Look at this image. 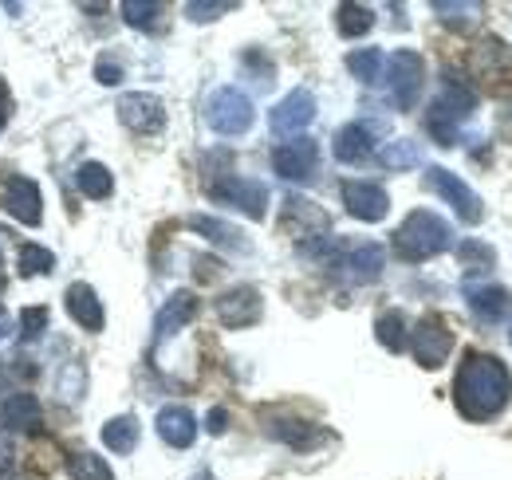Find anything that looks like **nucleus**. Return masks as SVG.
<instances>
[{"mask_svg":"<svg viewBox=\"0 0 512 480\" xmlns=\"http://www.w3.org/2000/svg\"><path fill=\"white\" fill-rule=\"evenodd\" d=\"M52 268H56V256L48 248H40V244H24L20 248V272L24 276H44Z\"/></svg>","mask_w":512,"mask_h":480,"instance_id":"obj_32","label":"nucleus"},{"mask_svg":"<svg viewBox=\"0 0 512 480\" xmlns=\"http://www.w3.org/2000/svg\"><path fill=\"white\" fill-rule=\"evenodd\" d=\"M67 473H71V480H115L111 465L99 453H71L67 457Z\"/></svg>","mask_w":512,"mask_h":480,"instance_id":"obj_28","label":"nucleus"},{"mask_svg":"<svg viewBox=\"0 0 512 480\" xmlns=\"http://www.w3.org/2000/svg\"><path fill=\"white\" fill-rule=\"evenodd\" d=\"M272 437H280V441H288L292 449H312L316 441H320L323 433L312 425V421H292V418H280L272 425Z\"/></svg>","mask_w":512,"mask_h":480,"instance_id":"obj_25","label":"nucleus"},{"mask_svg":"<svg viewBox=\"0 0 512 480\" xmlns=\"http://www.w3.org/2000/svg\"><path fill=\"white\" fill-rule=\"evenodd\" d=\"M512 398V374L509 366L493 355H465L453 378V406L469 421L497 418Z\"/></svg>","mask_w":512,"mask_h":480,"instance_id":"obj_1","label":"nucleus"},{"mask_svg":"<svg viewBox=\"0 0 512 480\" xmlns=\"http://www.w3.org/2000/svg\"><path fill=\"white\" fill-rule=\"evenodd\" d=\"M434 12L446 20V24H473L481 16V4H449V0H434Z\"/></svg>","mask_w":512,"mask_h":480,"instance_id":"obj_33","label":"nucleus"},{"mask_svg":"<svg viewBox=\"0 0 512 480\" xmlns=\"http://www.w3.org/2000/svg\"><path fill=\"white\" fill-rule=\"evenodd\" d=\"M205 122H209L217 134L237 138V134H245L256 122L253 99H249L245 91H237V87H221V91H213L209 103H205Z\"/></svg>","mask_w":512,"mask_h":480,"instance_id":"obj_4","label":"nucleus"},{"mask_svg":"<svg viewBox=\"0 0 512 480\" xmlns=\"http://www.w3.org/2000/svg\"><path fill=\"white\" fill-rule=\"evenodd\" d=\"M48 331V307H24L20 311V335L24 339H36Z\"/></svg>","mask_w":512,"mask_h":480,"instance_id":"obj_35","label":"nucleus"},{"mask_svg":"<svg viewBox=\"0 0 512 480\" xmlns=\"http://www.w3.org/2000/svg\"><path fill=\"white\" fill-rule=\"evenodd\" d=\"M371 150H375V142H371V130H367L363 122H351V126H343V130L335 134V158L347 162V166L367 162Z\"/></svg>","mask_w":512,"mask_h":480,"instance_id":"obj_20","label":"nucleus"},{"mask_svg":"<svg viewBox=\"0 0 512 480\" xmlns=\"http://www.w3.org/2000/svg\"><path fill=\"white\" fill-rule=\"evenodd\" d=\"M119 119H123V126H130L134 134H158V130L166 126V107H162L158 95L134 91V95H123V99H119Z\"/></svg>","mask_w":512,"mask_h":480,"instance_id":"obj_13","label":"nucleus"},{"mask_svg":"<svg viewBox=\"0 0 512 480\" xmlns=\"http://www.w3.org/2000/svg\"><path fill=\"white\" fill-rule=\"evenodd\" d=\"M0 425L8 433H36L44 425V406L36 394H12L0 406Z\"/></svg>","mask_w":512,"mask_h":480,"instance_id":"obj_15","label":"nucleus"},{"mask_svg":"<svg viewBox=\"0 0 512 480\" xmlns=\"http://www.w3.org/2000/svg\"><path fill=\"white\" fill-rule=\"evenodd\" d=\"M375 335H379V343H383L390 355L406 351V319H402V311H383L375 319Z\"/></svg>","mask_w":512,"mask_h":480,"instance_id":"obj_27","label":"nucleus"},{"mask_svg":"<svg viewBox=\"0 0 512 480\" xmlns=\"http://www.w3.org/2000/svg\"><path fill=\"white\" fill-rule=\"evenodd\" d=\"M509 292L501 284H489V288H469V307L481 323H497L505 311H509Z\"/></svg>","mask_w":512,"mask_h":480,"instance_id":"obj_21","label":"nucleus"},{"mask_svg":"<svg viewBox=\"0 0 512 480\" xmlns=\"http://www.w3.org/2000/svg\"><path fill=\"white\" fill-rule=\"evenodd\" d=\"M383 260H386L383 244H359V248L347 252V260L339 268H347V276L355 284H371V280L383 276Z\"/></svg>","mask_w":512,"mask_h":480,"instance_id":"obj_19","label":"nucleus"},{"mask_svg":"<svg viewBox=\"0 0 512 480\" xmlns=\"http://www.w3.org/2000/svg\"><path fill=\"white\" fill-rule=\"evenodd\" d=\"M8 457H12V449H8V441H4V437H0V469H4V465H8Z\"/></svg>","mask_w":512,"mask_h":480,"instance_id":"obj_40","label":"nucleus"},{"mask_svg":"<svg viewBox=\"0 0 512 480\" xmlns=\"http://www.w3.org/2000/svg\"><path fill=\"white\" fill-rule=\"evenodd\" d=\"M320 166V146L312 138H292L272 150V170L288 181H308Z\"/></svg>","mask_w":512,"mask_h":480,"instance_id":"obj_11","label":"nucleus"},{"mask_svg":"<svg viewBox=\"0 0 512 480\" xmlns=\"http://www.w3.org/2000/svg\"><path fill=\"white\" fill-rule=\"evenodd\" d=\"M426 185L446 201V205H453V213L465 221V225H477L481 217H485V209H481V197L465 185V181L457 178L453 170H442V166H430L426 170Z\"/></svg>","mask_w":512,"mask_h":480,"instance_id":"obj_8","label":"nucleus"},{"mask_svg":"<svg viewBox=\"0 0 512 480\" xmlns=\"http://www.w3.org/2000/svg\"><path fill=\"white\" fill-rule=\"evenodd\" d=\"M213 311H217V323H221V327L241 331V327L260 323V315H264V300H260V292H256V288L241 284V288L225 292L221 300L213 303Z\"/></svg>","mask_w":512,"mask_h":480,"instance_id":"obj_10","label":"nucleus"},{"mask_svg":"<svg viewBox=\"0 0 512 480\" xmlns=\"http://www.w3.org/2000/svg\"><path fill=\"white\" fill-rule=\"evenodd\" d=\"M406 343H410V351H414L418 366L438 370V366L449 359V351H453V331L446 327V319H438V315H422Z\"/></svg>","mask_w":512,"mask_h":480,"instance_id":"obj_7","label":"nucleus"},{"mask_svg":"<svg viewBox=\"0 0 512 480\" xmlns=\"http://www.w3.org/2000/svg\"><path fill=\"white\" fill-rule=\"evenodd\" d=\"M75 185H79V193L91 197V201H103V197L115 193V178H111V170H107L103 162H83V166L75 170Z\"/></svg>","mask_w":512,"mask_h":480,"instance_id":"obj_22","label":"nucleus"},{"mask_svg":"<svg viewBox=\"0 0 512 480\" xmlns=\"http://www.w3.org/2000/svg\"><path fill=\"white\" fill-rule=\"evenodd\" d=\"M233 8H237L233 0H221V4H201V0H190V4H186V16L197 20V24H205V20H217L221 12H233Z\"/></svg>","mask_w":512,"mask_h":480,"instance_id":"obj_36","label":"nucleus"},{"mask_svg":"<svg viewBox=\"0 0 512 480\" xmlns=\"http://www.w3.org/2000/svg\"><path fill=\"white\" fill-rule=\"evenodd\" d=\"M335 24H339V32L347 40H359V36H367L375 28V12L367 4H339V20Z\"/></svg>","mask_w":512,"mask_h":480,"instance_id":"obj_24","label":"nucleus"},{"mask_svg":"<svg viewBox=\"0 0 512 480\" xmlns=\"http://www.w3.org/2000/svg\"><path fill=\"white\" fill-rule=\"evenodd\" d=\"M44 197H40V185L32 178H12L8 181V193H4V209L20 221V225H40L44 221Z\"/></svg>","mask_w":512,"mask_h":480,"instance_id":"obj_14","label":"nucleus"},{"mask_svg":"<svg viewBox=\"0 0 512 480\" xmlns=\"http://www.w3.org/2000/svg\"><path fill=\"white\" fill-rule=\"evenodd\" d=\"M209 197H213L217 205H233V209L249 213L253 221H264V213H268V185H264V181H253V178H237V174H229V178H221L209 185Z\"/></svg>","mask_w":512,"mask_h":480,"instance_id":"obj_6","label":"nucleus"},{"mask_svg":"<svg viewBox=\"0 0 512 480\" xmlns=\"http://www.w3.org/2000/svg\"><path fill=\"white\" fill-rule=\"evenodd\" d=\"M103 445L111 449V453H119V457H127L134 453V445H138V421L123 414V418H111L103 425Z\"/></svg>","mask_w":512,"mask_h":480,"instance_id":"obj_23","label":"nucleus"},{"mask_svg":"<svg viewBox=\"0 0 512 480\" xmlns=\"http://www.w3.org/2000/svg\"><path fill=\"white\" fill-rule=\"evenodd\" d=\"M190 229H197V233H205V237L213 240V244H225V248H249L245 244V237L233 229V225H225V221H213V217H190Z\"/></svg>","mask_w":512,"mask_h":480,"instance_id":"obj_29","label":"nucleus"},{"mask_svg":"<svg viewBox=\"0 0 512 480\" xmlns=\"http://www.w3.org/2000/svg\"><path fill=\"white\" fill-rule=\"evenodd\" d=\"M0 130H4V107H0Z\"/></svg>","mask_w":512,"mask_h":480,"instance_id":"obj_43","label":"nucleus"},{"mask_svg":"<svg viewBox=\"0 0 512 480\" xmlns=\"http://www.w3.org/2000/svg\"><path fill=\"white\" fill-rule=\"evenodd\" d=\"M473 111H477V95H473L457 75H446L442 95H438L434 107H430V130L438 134L442 146H453V142H457V122H465Z\"/></svg>","mask_w":512,"mask_h":480,"instance_id":"obj_3","label":"nucleus"},{"mask_svg":"<svg viewBox=\"0 0 512 480\" xmlns=\"http://www.w3.org/2000/svg\"><path fill=\"white\" fill-rule=\"evenodd\" d=\"M316 119V95L312 91H304V87H296V91H288L276 107H272V130L280 134V138H292V134H300V130H308Z\"/></svg>","mask_w":512,"mask_h":480,"instance_id":"obj_9","label":"nucleus"},{"mask_svg":"<svg viewBox=\"0 0 512 480\" xmlns=\"http://www.w3.org/2000/svg\"><path fill=\"white\" fill-rule=\"evenodd\" d=\"M379 162L386 170H406V166H418L422 162V150L414 142H386L379 150Z\"/></svg>","mask_w":512,"mask_h":480,"instance_id":"obj_30","label":"nucleus"},{"mask_svg":"<svg viewBox=\"0 0 512 480\" xmlns=\"http://www.w3.org/2000/svg\"><path fill=\"white\" fill-rule=\"evenodd\" d=\"M0 480H32V477H20V473H16V477H12V473H8V477H4V473H0Z\"/></svg>","mask_w":512,"mask_h":480,"instance_id":"obj_41","label":"nucleus"},{"mask_svg":"<svg viewBox=\"0 0 512 480\" xmlns=\"http://www.w3.org/2000/svg\"><path fill=\"white\" fill-rule=\"evenodd\" d=\"M67 315H71L83 331H103V323H107L103 303L91 292V284H71V288H67Z\"/></svg>","mask_w":512,"mask_h":480,"instance_id":"obj_17","label":"nucleus"},{"mask_svg":"<svg viewBox=\"0 0 512 480\" xmlns=\"http://www.w3.org/2000/svg\"><path fill=\"white\" fill-rule=\"evenodd\" d=\"M347 67H351V75L359 79V83H379L383 79V67H386V56L379 48H363V52H351L347 56Z\"/></svg>","mask_w":512,"mask_h":480,"instance_id":"obj_26","label":"nucleus"},{"mask_svg":"<svg viewBox=\"0 0 512 480\" xmlns=\"http://www.w3.org/2000/svg\"><path fill=\"white\" fill-rule=\"evenodd\" d=\"M193 315H197V296H193V292H174L170 300L162 303V311L154 315V343H162V339L178 335Z\"/></svg>","mask_w":512,"mask_h":480,"instance_id":"obj_16","label":"nucleus"},{"mask_svg":"<svg viewBox=\"0 0 512 480\" xmlns=\"http://www.w3.org/2000/svg\"><path fill=\"white\" fill-rule=\"evenodd\" d=\"M0 268H4V264H0ZM0 280H4V276H0Z\"/></svg>","mask_w":512,"mask_h":480,"instance_id":"obj_44","label":"nucleus"},{"mask_svg":"<svg viewBox=\"0 0 512 480\" xmlns=\"http://www.w3.org/2000/svg\"><path fill=\"white\" fill-rule=\"evenodd\" d=\"M158 437L166 445H174V449H190L193 441H197V421H193L186 406H166L158 414Z\"/></svg>","mask_w":512,"mask_h":480,"instance_id":"obj_18","label":"nucleus"},{"mask_svg":"<svg viewBox=\"0 0 512 480\" xmlns=\"http://www.w3.org/2000/svg\"><path fill=\"white\" fill-rule=\"evenodd\" d=\"M4 99H8V95H4V83H0V107H4Z\"/></svg>","mask_w":512,"mask_h":480,"instance_id":"obj_42","label":"nucleus"},{"mask_svg":"<svg viewBox=\"0 0 512 480\" xmlns=\"http://www.w3.org/2000/svg\"><path fill=\"white\" fill-rule=\"evenodd\" d=\"M225 425H229V414H225V410H213V414H209V433H225Z\"/></svg>","mask_w":512,"mask_h":480,"instance_id":"obj_38","label":"nucleus"},{"mask_svg":"<svg viewBox=\"0 0 512 480\" xmlns=\"http://www.w3.org/2000/svg\"><path fill=\"white\" fill-rule=\"evenodd\" d=\"M339 193H343V205H347V213L355 221L375 225V221H383L386 213H390V197H386L383 185H375V181H343Z\"/></svg>","mask_w":512,"mask_h":480,"instance_id":"obj_12","label":"nucleus"},{"mask_svg":"<svg viewBox=\"0 0 512 480\" xmlns=\"http://www.w3.org/2000/svg\"><path fill=\"white\" fill-rule=\"evenodd\" d=\"M95 75H99V83H103V87L123 83V67H119L115 60H99V63H95Z\"/></svg>","mask_w":512,"mask_h":480,"instance_id":"obj_37","label":"nucleus"},{"mask_svg":"<svg viewBox=\"0 0 512 480\" xmlns=\"http://www.w3.org/2000/svg\"><path fill=\"white\" fill-rule=\"evenodd\" d=\"M162 16V4L154 0H123V20L130 28H154Z\"/></svg>","mask_w":512,"mask_h":480,"instance_id":"obj_31","label":"nucleus"},{"mask_svg":"<svg viewBox=\"0 0 512 480\" xmlns=\"http://www.w3.org/2000/svg\"><path fill=\"white\" fill-rule=\"evenodd\" d=\"M453 244V229L449 221H442L438 213L430 209H414L398 229H394V252L410 264H422V260H434L438 252H446Z\"/></svg>","mask_w":512,"mask_h":480,"instance_id":"obj_2","label":"nucleus"},{"mask_svg":"<svg viewBox=\"0 0 512 480\" xmlns=\"http://www.w3.org/2000/svg\"><path fill=\"white\" fill-rule=\"evenodd\" d=\"M461 260L469 264V272H489V268H493V248L469 240V244H461Z\"/></svg>","mask_w":512,"mask_h":480,"instance_id":"obj_34","label":"nucleus"},{"mask_svg":"<svg viewBox=\"0 0 512 480\" xmlns=\"http://www.w3.org/2000/svg\"><path fill=\"white\" fill-rule=\"evenodd\" d=\"M8 331H12V315H8V311H4V307H0V339H4V335H8Z\"/></svg>","mask_w":512,"mask_h":480,"instance_id":"obj_39","label":"nucleus"},{"mask_svg":"<svg viewBox=\"0 0 512 480\" xmlns=\"http://www.w3.org/2000/svg\"><path fill=\"white\" fill-rule=\"evenodd\" d=\"M386 83H390V99L398 111H410L422 95V83H426V63L418 52H394L386 60Z\"/></svg>","mask_w":512,"mask_h":480,"instance_id":"obj_5","label":"nucleus"}]
</instances>
